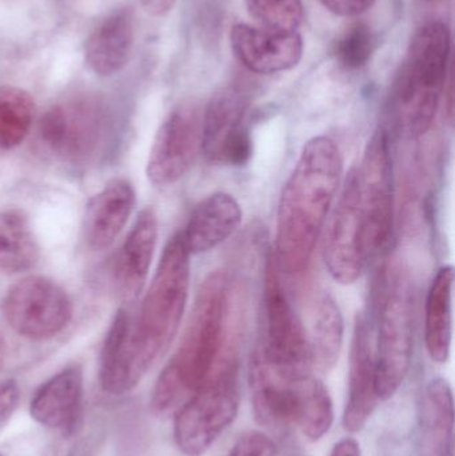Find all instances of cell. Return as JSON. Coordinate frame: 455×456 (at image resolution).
<instances>
[{
    "label": "cell",
    "instance_id": "cell-24",
    "mask_svg": "<svg viewBox=\"0 0 455 456\" xmlns=\"http://www.w3.org/2000/svg\"><path fill=\"white\" fill-rule=\"evenodd\" d=\"M39 243L26 213L18 208L0 211V271L23 273L37 265Z\"/></svg>",
    "mask_w": 455,
    "mask_h": 456
},
{
    "label": "cell",
    "instance_id": "cell-20",
    "mask_svg": "<svg viewBox=\"0 0 455 456\" xmlns=\"http://www.w3.org/2000/svg\"><path fill=\"white\" fill-rule=\"evenodd\" d=\"M242 210L232 195L215 192L200 200L183 231L182 239L190 255L205 254L223 243L240 227Z\"/></svg>",
    "mask_w": 455,
    "mask_h": 456
},
{
    "label": "cell",
    "instance_id": "cell-6",
    "mask_svg": "<svg viewBox=\"0 0 455 456\" xmlns=\"http://www.w3.org/2000/svg\"><path fill=\"white\" fill-rule=\"evenodd\" d=\"M376 302V390L385 402L398 393L413 361L416 299L410 275L402 265H390L379 275Z\"/></svg>",
    "mask_w": 455,
    "mask_h": 456
},
{
    "label": "cell",
    "instance_id": "cell-5",
    "mask_svg": "<svg viewBox=\"0 0 455 456\" xmlns=\"http://www.w3.org/2000/svg\"><path fill=\"white\" fill-rule=\"evenodd\" d=\"M232 334L205 382L174 415V442L183 455H205L237 419L240 367Z\"/></svg>",
    "mask_w": 455,
    "mask_h": 456
},
{
    "label": "cell",
    "instance_id": "cell-18",
    "mask_svg": "<svg viewBox=\"0 0 455 456\" xmlns=\"http://www.w3.org/2000/svg\"><path fill=\"white\" fill-rule=\"evenodd\" d=\"M135 203V190L130 182L114 179L107 183L85 206L83 219L85 244L93 251L109 248L127 224Z\"/></svg>",
    "mask_w": 455,
    "mask_h": 456
},
{
    "label": "cell",
    "instance_id": "cell-21",
    "mask_svg": "<svg viewBox=\"0 0 455 456\" xmlns=\"http://www.w3.org/2000/svg\"><path fill=\"white\" fill-rule=\"evenodd\" d=\"M133 45V13L128 8H120L91 32L85 42V64L99 77H111L127 66Z\"/></svg>",
    "mask_w": 455,
    "mask_h": 456
},
{
    "label": "cell",
    "instance_id": "cell-28",
    "mask_svg": "<svg viewBox=\"0 0 455 456\" xmlns=\"http://www.w3.org/2000/svg\"><path fill=\"white\" fill-rule=\"evenodd\" d=\"M251 18L262 28L297 32L304 23L302 0H245Z\"/></svg>",
    "mask_w": 455,
    "mask_h": 456
},
{
    "label": "cell",
    "instance_id": "cell-34",
    "mask_svg": "<svg viewBox=\"0 0 455 456\" xmlns=\"http://www.w3.org/2000/svg\"><path fill=\"white\" fill-rule=\"evenodd\" d=\"M139 3L149 15L159 18V16H165L166 13L173 10L176 0H139Z\"/></svg>",
    "mask_w": 455,
    "mask_h": 456
},
{
    "label": "cell",
    "instance_id": "cell-31",
    "mask_svg": "<svg viewBox=\"0 0 455 456\" xmlns=\"http://www.w3.org/2000/svg\"><path fill=\"white\" fill-rule=\"evenodd\" d=\"M19 403V387L15 380L0 383V428L11 419Z\"/></svg>",
    "mask_w": 455,
    "mask_h": 456
},
{
    "label": "cell",
    "instance_id": "cell-12",
    "mask_svg": "<svg viewBox=\"0 0 455 456\" xmlns=\"http://www.w3.org/2000/svg\"><path fill=\"white\" fill-rule=\"evenodd\" d=\"M202 149V117L197 107L182 104L160 125L147 159L150 183L168 187L181 181Z\"/></svg>",
    "mask_w": 455,
    "mask_h": 456
},
{
    "label": "cell",
    "instance_id": "cell-29",
    "mask_svg": "<svg viewBox=\"0 0 455 456\" xmlns=\"http://www.w3.org/2000/svg\"><path fill=\"white\" fill-rule=\"evenodd\" d=\"M376 50V37L370 27L355 23L339 37L336 45L337 61L347 69H358L368 64Z\"/></svg>",
    "mask_w": 455,
    "mask_h": 456
},
{
    "label": "cell",
    "instance_id": "cell-32",
    "mask_svg": "<svg viewBox=\"0 0 455 456\" xmlns=\"http://www.w3.org/2000/svg\"><path fill=\"white\" fill-rule=\"evenodd\" d=\"M321 4L338 16H357L373 7L376 0H320Z\"/></svg>",
    "mask_w": 455,
    "mask_h": 456
},
{
    "label": "cell",
    "instance_id": "cell-13",
    "mask_svg": "<svg viewBox=\"0 0 455 456\" xmlns=\"http://www.w3.org/2000/svg\"><path fill=\"white\" fill-rule=\"evenodd\" d=\"M248 99L237 88L214 96L202 118V150L216 165L243 166L253 154V139L246 125Z\"/></svg>",
    "mask_w": 455,
    "mask_h": 456
},
{
    "label": "cell",
    "instance_id": "cell-30",
    "mask_svg": "<svg viewBox=\"0 0 455 456\" xmlns=\"http://www.w3.org/2000/svg\"><path fill=\"white\" fill-rule=\"evenodd\" d=\"M277 446L266 434L248 430L235 441L227 456H274Z\"/></svg>",
    "mask_w": 455,
    "mask_h": 456
},
{
    "label": "cell",
    "instance_id": "cell-11",
    "mask_svg": "<svg viewBox=\"0 0 455 456\" xmlns=\"http://www.w3.org/2000/svg\"><path fill=\"white\" fill-rule=\"evenodd\" d=\"M323 260L331 278L341 284L355 283L371 263L354 168L347 175L326 231Z\"/></svg>",
    "mask_w": 455,
    "mask_h": 456
},
{
    "label": "cell",
    "instance_id": "cell-7",
    "mask_svg": "<svg viewBox=\"0 0 455 456\" xmlns=\"http://www.w3.org/2000/svg\"><path fill=\"white\" fill-rule=\"evenodd\" d=\"M264 339L256 355L285 379L299 380L312 375L306 327L288 300L272 254L264 270Z\"/></svg>",
    "mask_w": 455,
    "mask_h": 456
},
{
    "label": "cell",
    "instance_id": "cell-25",
    "mask_svg": "<svg viewBox=\"0 0 455 456\" xmlns=\"http://www.w3.org/2000/svg\"><path fill=\"white\" fill-rule=\"evenodd\" d=\"M422 428L433 452L446 455L453 441L454 401L451 385L443 378H435L425 390Z\"/></svg>",
    "mask_w": 455,
    "mask_h": 456
},
{
    "label": "cell",
    "instance_id": "cell-19",
    "mask_svg": "<svg viewBox=\"0 0 455 456\" xmlns=\"http://www.w3.org/2000/svg\"><path fill=\"white\" fill-rule=\"evenodd\" d=\"M158 240V218L151 208L139 214L114 265V286L126 300L139 297L151 267Z\"/></svg>",
    "mask_w": 455,
    "mask_h": 456
},
{
    "label": "cell",
    "instance_id": "cell-22",
    "mask_svg": "<svg viewBox=\"0 0 455 456\" xmlns=\"http://www.w3.org/2000/svg\"><path fill=\"white\" fill-rule=\"evenodd\" d=\"M454 270L443 265L435 273L427 291L425 308V343L430 359L445 364L451 358L453 339Z\"/></svg>",
    "mask_w": 455,
    "mask_h": 456
},
{
    "label": "cell",
    "instance_id": "cell-8",
    "mask_svg": "<svg viewBox=\"0 0 455 456\" xmlns=\"http://www.w3.org/2000/svg\"><path fill=\"white\" fill-rule=\"evenodd\" d=\"M109 134L106 109L88 96L53 104L39 122V139L45 149L72 166L93 163L103 152Z\"/></svg>",
    "mask_w": 455,
    "mask_h": 456
},
{
    "label": "cell",
    "instance_id": "cell-26",
    "mask_svg": "<svg viewBox=\"0 0 455 456\" xmlns=\"http://www.w3.org/2000/svg\"><path fill=\"white\" fill-rule=\"evenodd\" d=\"M35 101L28 91L0 86V150L20 146L34 125Z\"/></svg>",
    "mask_w": 455,
    "mask_h": 456
},
{
    "label": "cell",
    "instance_id": "cell-1",
    "mask_svg": "<svg viewBox=\"0 0 455 456\" xmlns=\"http://www.w3.org/2000/svg\"><path fill=\"white\" fill-rule=\"evenodd\" d=\"M189 286L190 252L179 231L166 244L136 315L120 308L110 326L99 361L104 393H131L162 358L183 319Z\"/></svg>",
    "mask_w": 455,
    "mask_h": 456
},
{
    "label": "cell",
    "instance_id": "cell-9",
    "mask_svg": "<svg viewBox=\"0 0 455 456\" xmlns=\"http://www.w3.org/2000/svg\"><path fill=\"white\" fill-rule=\"evenodd\" d=\"M354 170L369 255L373 262L386 248L394 226L393 160L385 128L369 139L362 162Z\"/></svg>",
    "mask_w": 455,
    "mask_h": 456
},
{
    "label": "cell",
    "instance_id": "cell-27",
    "mask_svg": "<svg viewBox=\"0 0 455 456\" xmlns=\"http://www.w3.org/2000/svg\"><path fill=\"white\" fill-rule=\"evenodd\" d=\"M334 404L329 388L318 378L301 382V404L296 426L310 442H320L333 428Z\"/></svg>",
    "mask_w": 455,
    "mask_h": 456
},
{
    "label": "cell",
    "instance_id": "cell-4",
    "mask_svg": "<svg viewBox=\"0 0 455 456\" xmlns=\"http://www.w3.org/2000/svg\"><path fill=\"white\" fill-rule=\"evenodd\" d=\"M451 32L440 21L422 27L409 45L387 101L390 127L406 139H418L435 123L445 87Z\"/></svg>",
    "mask_w": 455,
    "mask_h": 456
},
{
    "label": "cell",
    "instance_id": "cell-17",
    "mask_svg": "<svg viewBox=\"0 0 455 456\" xmlns=\"http://www.w3.org/2000/svg\"><path fill=\"white\" fill-rule=\"evenodd\" d=\"M304 379H285L254 355L250 386L251 404L256 422L266 428L296 425L301 404V382Z\"/></svg>",
    "mask_w": 455,
    "mask_h": 456
},
{
    "label": "cell",
    "instance_id": "cell-14",
    "mask_svg": "<svg viewBox=\"0 0 455 456\" xmlns=\"http://www.w3.org/2000/svg\"><path fill=\"white\" fill-rule=\"evenodd\" d=\"M376 390V347L373 326L363 314H358L350 351L349 390L345 404V430L360 433L368 425L379 404Z\"/></svg>",
    "mask_w": 455,
    "mask_h": 456
},
{
    "label": "cell",
    "instance_id": "cell-3",
    "mask_svg": "<svg viewBox=\"0 0 455 456\" xmlns=\"http://www.w3.org/2000/svg\"><path fill=\"white\" fill-rule=\"evenodd\" d=\"M232 291L224 271L203 281L181 345L152 388L150 409L155 417L175 415L210 374L232 334Z\"/></svg>",
    "mask_w": 455,
    "mask_h": 456
},
{
    "label": "cell",
    "instance_id": "cell-16",
    "mask_svg": "<svg viewBox=\"0 0 455 456\" xmlns=\"http://www.w3.org/2000/svg\"><path fill=\"white\" fill-rule=\"evenodd\" d=\"M83 399V370L72 364L53 375L35 391L29 402V415L42 428L69 436L82 419Z\"/></svg>",
    "mask_w": 455,
    "mask_h": 456
},
{
    "label": "cell",
    "instance_id": "cell-35",
    "mask_svg": "<svg viewBox=\"0 0 455 456\" xmlns=\"http://www.w3.org/2000/svg\"><path fill=\"white\" fill-rule=\"evenodd\" d=\"M5 359H7V345L4 338L0 334V371L4 369Z\"/></svg>",
    "mask_w": 455,
    "mask_h": 456
},
{
    "label": "cell",
    "instance_id": "cell-36",
    "mask_svg": "<svg viewBox=\"0 0 455 456\" xmlns=\"http://www.w3.org/2000/svg\"><path fill=\"white\" fill-rule=\"evenodd\" d=\"M0 456H4V455H3L2 452H0Z\"/></svg>",
    "mask_w": 455,
    "mask_h": 456
},
{
    "label": "cell",
    "instance_id": "cell-23",
    "mask_svg": "<svg viewBox=\"0 0 455 456\" xmlns=\"http://www.w3.org/2000/svg\"><path fill=\"white\" fill-rule=\"evenodd\" d=\"M344 316L333 297L321 295L315 300L310 315L309 330L306 329L312 366L320 372L334 369L344 345Z\"/></svg>",
    "mask_w": 455,
    "mask_h": 456
},
{
    "label": "cell",
    "instance_id": "cell-15",
    "mask_svg": "<svg viewBox=\"0 0 455 456\" xmlns=\"http://www.w3.org/2000/svg\"><path fill=\"white\" fill-rule=\"evenodd\" d=\"M230 47L246 69L269 75L294 69L302 59L304 40L298 32L235 24L230 32Z\"/></svg>",
    "mask_w": 455,
    "mask_h": 456
},
{
    "label": "cell",
    "instance_id": "cell-10",
    "mask_svg": "<svg viewBox=\"0 0 455 456\" xmlns=\"http://www.w3.org/2000/svg\"><path fill=\"white\" fill-rule=\"evenodd\" d=\"M8 326L29 340L53 339L74 315V305L63 287L53 279L34 275L13 284L3 299Z\"/></svg>",
    "mask_w": 455,
    "mask_h": 456
},
{
    "label": "cell",
    "instance_id": "cell-33",
    "mask_svg": "<svg viewBox=\"0 0 455 456\" xmlns=\"http://www.w3.org/2000/svg\"><path fill=\"white\" fill-rule=\"evenodd\" d=\"M361 454L362 452H361V446L357 439L353 438V436H346V438L341 439L334 444L329 456H361Z\"/></svg>",
    "mask_w": 455,
    "mask_h": 456
},
{
    "label": "cell",
    "instance_id": "cell-2",
    "mask_svg": "<svg viewBox=\"0 0 455 456\" xmlns=\"http://www.w3.org/2000/svg\"><path fill=\"white\" fill-rule=\"evenodd\" d=\"M342 155L328 136L310 139L280 194L275 231V263L282 273H304L338 191Z\"/></svg>",
    "mask_w": 455,
    "mask_h": 456
}]
</instances>
